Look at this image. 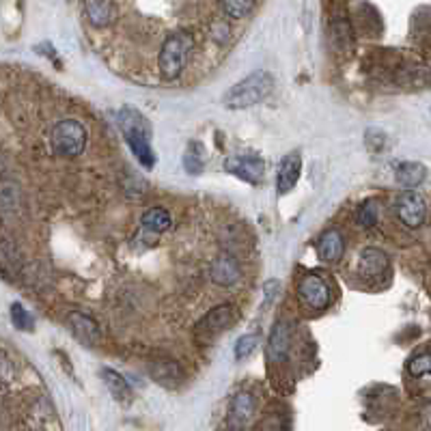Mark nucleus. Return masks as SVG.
Returning a JSON list of instances; mask_svg holds the SVG:
<instances>
[{
    "label": "nucleus",
    "mask_w": 431,
    "mask_h": 431,
    "mask_svg": "<svg viewBox=\"0 0 431 431\" xmlns=\"http://www.w3.org/2000/svg\"><path fill=\"white\" fill-rule=\"evenodd\" d=\"M117 123L121 134L125 136L132 153L138 157V162L145 169H151L155 164V155L151 149V125L149 121L132 106H123L117 113Z\"/></svg>",
    "instance_id": "nucleus-1"
},
{
    "label": "nucleus",
    "mask_w": 431,
    "mask_h": 431,
    "mask_svg": "<svg viewBox=\"0 0 431 431\" xmlns=\"http://www.w3.org/2000/svg\"><path fill=\"white\" fill-rule=\"evenodd\" d=\"M192 50H194V37L188 30H177L169 35L159 47V57H157L159 74L167 80H175L188 65Z\"/></svg>",
    "instance_id": "nucleus-2"
},
{
    "label": "nucleus",
    "mask_w": 431,
    "mask_h": 431,
    "mask_svg": "<svg viewBox=\"0 0 431 431\" xmlns=\"http://www.w3.org/2000/svg\"><path fill=\"white\" fill-rule=\"evenodd\" d=\"M274 89V78L269 76L267 72H254L248 78H244L242 82H237L227 95H225V103L231 111H244V108L257 106L259 101H263Z\"/></svg>",
    "instance_id": "nucleus-3"
},
{
    "label": "nucleus",
    "mask_w": 431,
    "mask_h": 431,
    "mask_svg": "<svg viewBox=\"0 0 431 431\" xmlns=\"http://www.w3.org/2000/svg\"><path fill=\"white\" fill-rule=\"evenodd\" d=\"M86 130L82 123L74 121V119H65L61 123H57L52 128V136H50V142H52V149L57 151L59 155H65V157H76L84 151L86 147Z\"/></svg>",
    "instance_id": "nucleus-4"
},
{
    "label": "nucleus",
    "mask_w": 431,
    "mask_h": 431,
    "mask_svg": "<svg viewBox=\"0 0 431 431\" xmlns=\"http://www.w3.org/2000/svg\"><path fill=\"white\" fill-rule=\"evenodd\" d=\"M395 211H397V218L408 229H418V227H422V223L427 218V203L418 192L408 190L397 196Z\"/></svg>",
    "instance_id": "nucleus-5"
},
{
    "label": "nucleus",
    "mask_w": 431,
    "mask_h": 431,
    "mask_svg": "<svg viewBox=\"0 0 431 431\" xmlns=\"http://www.w3.org/2000/svg\"><path fill=\"white\" fill-rule=\"evenodd\" d=\"M298 293H300L302 302L306 306H310L313 310H323V308H328L330 302H332L330 287L326 285V281H323L319 274L302 276V281L298 285Z\"/></svg>",
    "instance_id": "nucleus-6"
},
{
    "label": "nucleus",
    "mask_w": 431,
    "mask_h": 431,
    "mask_svg": "<svg viewBox=\"0 0 431 431\" xmlns=\"http://www.w3.org/2000/svg\"><path fill=\"white\" fill-rule=\"evenodd\" d=\"M225 169L240 179H246L248 184H259L263 177V159L257 155H235L225 162Z\"/></svg>",
    "instance_id": "nucleus-7"
},
{
    "label": "nucleus",
    "mask_w": 431,
    "mask_h": 431,
    "mask_svg": "<svg viewBox=\"0 0 431 431\" xmlns=\"http://www.w3.org/2000/svg\"><path fill=\"white\" fill-rule=\"evenodd\" d=\"M388 269V254L377 248H364L358 257V274L362 279H382Z\"/></svg>",
    "instance_id": "nucleus-8"
},
{
    "label": "nucleus",
    "mask_w": 431,
    "mask_h": 431,
    "mask_svg": "<svg viewBox=\"0 0 431 431\" xmlns=\"http://www.w3.org/2000/svg\"><path fill=\"white\" fill-rule=\"evenodd\" d=\"M67 323H69V328H72V335L86 347L91 345H97L99 343V326H97V321L84 313H69L67 317Z\"/></svg>",
    "instance_id": "nucleus-9"
},
{
    "label": "nucleus",
    "mask_w": 431,
    "mask_h": 431,
    "mask_svg": "<svg viewBox=\"0 0 431 431\" xmlns=\"http://www.w3.org/2000/svg\"><path fill=\"white\" fill-rule=\"evenodd\" d=\"M345 252V240L339 229L323 231L317 240V254L323 263H339Z\"/></svg>",
    "instance_id": "nucleus-10"
},
{
    "label": "nucleus",
    "mask_w": 431,
    "mask_h": 431,
    "mask_svg": "<svg viewBox=\"0 0 431 431\" xmlns=\"http://www.w3.org/2000/svg\"><path fill=\"white\" fill-rule=\"evenodd\" d=\"M289 345H291V330H289V323L281 321L274 326L272 337L267 341V358L272 364H281L287 360L289 356Z\"/></svg>",
    "instance_id": "nucleus-11"
},
{
    "label": "nucleus",
    "mask_w": 431,
    "mask_h": 431,
    "mask_svg": "<svg viewBox=\"0 0 431 431\" xmlns=\"http://www.w3.org/2000/svg\"><path fill=\"white\" fill-rule=\"evenodd\" d=\"M240 276H242V267L233 254H220V257H216V261L211 263V281L213 283H218L223 287H231L240 281Z\"/></svg>",
    "instance_id": "nucleus-12"
},
{
    "label": "nucleus",
    "mask_w": 431,
    "mask_h": 431,
    "mask_svg": "<svg viewBox=\"0 0 431 431\" xmlns=\"http://www.w3.org/2000/svg\"><path fill=\"white\" fill-rule=\"evenodd\" d=\"M300 169H302V159L298 153H289L283 157L279 164V177H276V190L279 194H287L300 179Z\"/></svg>",
    "instance_id": "nucleus-13"
},
{
    "label": "nucleus",
    "mask_w": 431,
    "mask_h": 431,
    "mask_svg": "<svg viewBox=\"0 0 431 431\" xmlns=\"http://www.w3.org/2000/svg\"><path fill=\"white\" fill-rule=\"evenodd\" d=\"M84 11H86L89 22L97 28L113 24L117 18V7H115L113 0H86Z\"/></svg>",
    "instance_id": "nucleus-14"
},
{
    "label": "nucleus",
    "mask_w": 431,
    "mask_h": 431,
    "mask_svg": "<svg viewBox=\"0 0 431 431\" xmlns=\"http://www.w3.org/2000/svg\"><path fill=\"white\" fill-rule=\"evenodd\" d=\"M233 319H235V308L231 304H220V306L211 308L198 321V328L205 332H220L229 326V323H233Z\"/></svg>",
    "instance_id": "nucleus-15"
},
{
    "label": "nucleus",
    "mask_w": 431,
    "mask_h": 431,
    "mask_svg": "<svg viewBox=\"0 0 431 431\" xmlns=\"http://www.w3.org/2000/svg\"><path fill=\"white\" fill-rule=\"evenodd\" d=\"M151 377L162 386L175 388L184 382V371L175 362H155L151 364Z\"/></svg>",
    "instance_id": "nucleus-16"
},
{
    "label": "nucleus",
    "mask_w": 431,
    "mask_h": 431,
    "mask_svg": "<svg viewBox=\"0 0 431 431\" xmlns=\"http://www.w3.org/2000/svg\"><path fill=\"white\" fill-rule=\"evenodd\" d=\"M101 377H103V382L108 386V391H111V395L121 401V403H128L132 399V388L130 384L125 382V377L119 375L117 371L113 369H101Z\"/></svg>",
    "instance_id": "nucleus-17"
},
{
    "label": "nucleus",
    "mask_w": 431,
    "mask_h": 431,
    "mask_svg": "<svg viewBox=\"0 0 431 431\" xmlns=\"http://www.w3.org/2000/svg\"><path fill=\"white\" fill-rule=\"evenodd\" d=\"M427 177V169L420 164V162H403V164L397 169V181L405 188H414L420 186Z\"/></svg>",
    "instance_id": "nucleus-18"
},
{
    "label": "nucleus",
    "mask_w": 431,
    "mask_h": 431,
    "mask_svg": "<svg viewBox=\"0 0 431 431\" xmlns=\"http://www.w3.org/2000/svg\"><path fill=\"white\" fill-rule=\"evenodd\" d=\"M142 225L149 229V231H155V233H164L171 229L173 220H171V213L162 207H153L149 209L145 216H142Z\"/></svg>",
    "instance_id": "nucleus-19"
},
{
    "label": "nucleus",
    "mask_w": 431,
    "mask_h": 431,
    "mask_svg": "<svg viewBox=\"0 0 431 431\" xmlns=\"http://www.w3.org/2000/svg\"><path fill=\"white\" fill-rule=\"evenodd\" d=\"M254 414V399L250 393H237L231 403V418L235 425H244Z\"/></svg>",
    "instance_id": "nucleus-20"
},
{
    "label": "nucleus",
    "mask_w": 431,
    "mask_h": 431,
    "mask_svg": "<svg viewBox=\"0 0 431 431\" xmlns=\"http://www.w3.org/2000/svg\"><path fill=\"white\" fill-rule=\"evenodd\" d=\"M377 218H380V205H377V201L369 198L366 203L360 205V209H358V223L364 229H373L377 225Z\"/></svg>",
    "instance_id": "nucleus-21"
},
{
    "label": "nucleus",
    "mask_w": 431,
    "mask_h": 431,
    "mask_svg": "<svg viewBox=\"0 0 431 431\" xmlns=\"http://www.w3.org/2000/svg\"><path fill=\"white\" fill-rule=\"evenodd\" d=\"M254 7V0H223V9L231 20L246 18Z\"/></svg>",
    "instance_id": "nucleus-22"
},
{
    "label": "nucleus",
    "mask_w": 431,
    "mask_h": 431,
    "mask_svg": "<svg viewBox=\"0 0 431 431\" xmlns=\"http://www.w3.org/2000/svg\"><path fill=\"white\" fill-rule=\"evenodd\" d=\"M11 321H13V326L18 330H24V332H33L35 330V319H33V315L22 304H13L11 306Z\"/></svg>",
    "instance_id": "nucleus-23"
},
{
    "label": "nucleus",
    "mask_w": 431,
    "mask_h": 431,
    "mask_svg": "<svg viewBox=\"0 0 431 431\" xmlns=\"http://www.w3.org/2000/svg\"><path fill=\"white\" fill-rule=\"evenodd\" d=\"M408 371L414 377H425L431 375V354H418L408 362Z\"/></svg>",
    "instance_id": "nucleus-24"
},
{
    "label": "nucleus",
    "mask_w": 431,
    "mask_h": 431,
    "mask_svg": "<svg viewBox=\"0 0 431 431\" xmlns=\"http://www.w3.org/2000/svg\"><path fill=\"white\" fill-rule=\"evenodd\" d=\"M257 341H259L257 335H246V337H242V339L235 343V358H237V360H244L246 356H250V354L254 352V347H257Z\"/></svg>",
    "instance_id": "nucleus-25"
},
{
    "label": "nucleus",
    "mask_w": 431,
    "mask_h": 431,
    "mask_svg": "<svg viewBox=\"0 0 431 431\" xmlns=\"http://www.w3.org/2000/svg\"><path fill=\"white\" fill-rule=\"evenodd\" d=\"M184 167L192 175H198L203 171V157H201V153H194V145H190L188 153L184 155Z\"/></svg>",
    "instance_id": "nucleus-26"
},
{
    "label": "nucleus",
    "mask_w": 431,
    "mask_h": 431,
    "mask_svg": "<svg viewBox=\"0 0 431 431\" xmlns=\"http://www.w3.org/2000/svg\"><path fill=\"white\" fill-rule=\"evenodd\" d=\"M16 377V366L13 362L7 358V354L0 352V384H9Z\"/></svg>",
    "instance_id": "nucleus-27"
}]
</instances>
